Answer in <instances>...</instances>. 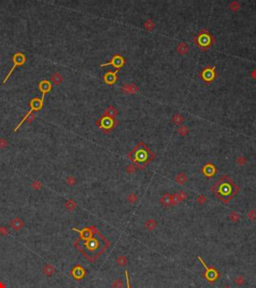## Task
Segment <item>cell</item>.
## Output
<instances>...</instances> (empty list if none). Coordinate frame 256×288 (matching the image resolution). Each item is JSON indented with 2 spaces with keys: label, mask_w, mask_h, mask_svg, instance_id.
I'll return each mask as SVG.
<instances>
[{
  "label": "cell",
  "mask_w": 256,
  "mask_h": 288,
  "mask_svg": "<svg viewBox=\"0 0 256 288\" xmlns=\"http://www.w3.org/2000/svg\"><path fill=\"white\" fill-rule=\"evenodd\" d=\"M73 230L79 233V238L75 241L74 246L91 262H94L109 246V241L94 226L86 227L82 230L73 228Z\"/></svg>",
  "instance_id": "1"
},
{
  "label": "cell",
  "mask_w": 256,
  "mask_h": 288,
  "mask_svg": "<svg viewBox=\"0 0 256 288\" xmlns=\"http://www.w3.org/2000/svg\"><path fill=\"white\" fill-rule=\"evenodd\" d=\"M211 191L223 202H229L239 191V187L235 184L228 176L224 175L218 179L211 187Z\"/></svg>",
  "instance_id": "2"
},
{
  "label": "cell",
  "mask_w": 256,
  "mask_h": 288,
  "mask_svg": "<svg viewBox=\"0 0 256 288\" xmlns=\"http://www.w3.org/2000/svg\"><path fill=\"white\" fill-rule=\"evenodd\" d=\"M154 153L150 150L144 142H139L130 152L128 153V158L132 161L136 168L144 169L154 158Z\"/></svg>",
  "instance_id": "3"
},
{
  "label": "cell",
  "mask_w": 256,
  "mask_h": 288,
  "mask_svg": "<svg viewBox=\"0 0 256 288\" xmlns=\"http://www.w3.org/2000/svg\"><path fill=\"white\" fill-rule=\"evenodd\" d=\"M194 43L196 45H198L200 48H202V49L207 50V48L210 47L211 44L213 43V37L211 36V34L206 29H203L194 38Z\"/></svg>",
  "instance_id": "4"
},
{
  "label": "cell",
  "mask_w": 256,
  "mask_h": 288,
  "mask_svg": "<svg viewBox=\"0 0 256 288\" xmlns=\"http://www.w3.org/2000/svg\"><path fill=\"white\" fill-rule=\"evenodd\" d=\"M45 92H42V97H41V99H39V98H34V99H32L31 101H30V110L26 113V115L24 116V117L22 118V120L21 121L19 122V124L16 126L15 127V129H14V131L16 132L17 130H18L19 128H20V126H21L22 124H23V122L24 121H26L27 120V118L29 117L30 115L32 114V112L33 111H38V110H40V109L42 108V106H43V100H44V96H45Z\"/></svg>",
  "instance_id": "5"
},
{
  "label": "cell",
  "mask_w": 256,
  "mask_h": 288,
  "mask_svg": "<svg viewBox=\"0 0 256 288\" xmlns=\"http://www.w3.org/2000/svg\"><path fill=\"white\" fill-rule=\"evenodd\" d=\"M96 124L99 126V127L103 130L105 133H109L112 129L115 127L116 121H115L114 118H111V117H108V116L102 115V117L96 122Z\"/></svg>",
  "instance_id": "6"
},
{
  "label": "cell",
  "mask_w": 256,
  "mask_h": 288,
  "mask_svg": "<svg viewBox=\"0 0 256 288\" xmlns=\"http://www.w3.org/2000/svg\"><path fill=\"white\" fill-rule=\"evenodd\" d=\"M217 74L215 71V66H207L206 68L200 72V77L202 78V80L206 83H210L212 82L215 78H216Z\"/></svg>",
  "instance_id": "7"
},
{
  "label": "cell",
  "mask_w": 256,
  "mask_h": 288,
  "mask_svg": "<svg viewBox=\"0 0 256 288\" xmlns=\"http://www.w3.org/2000/svg\"><path fill=\"white\" fill-rule=\"evenodd\" d=\"M25 61H26V57H25L24 54H23V53H20V52L16 53L15 55L13 56V66H12L11 69H10V71L8 72L7 76L5 77V79H4V81H3V83H5V82L8 80V78L10 77V75L12 74V72L14 71L15 68L18 67V66H21V65H23V64L25 63Z\"/></svg>",
  "instance_id": "8"
},
{
  "label": "cell",
  "mask_w": 256,
  "mask_h": 288,
  "mask_svg": "<svg viewBox=\"0 0 256 288\" xmlns=\"http://www.w3.org/2000/svg\"><path fill=\"white\" fill-rule=\"evenodd\" d=\"M198 259L200 260V262L202 263V265L206 268V273H205V275H204L205 276V278L209 281V282H214V281L219 277V273H218V271L212 266H210V267L207 266V264L203 261V259L201 258L200 256H198Z\"/></svg>",
  "instance_id": "9"
},
{
  "label": "cell",
  "mask_w": 256,
  "mask_h": 288,
  "mask_svg": "<svg viewBox=\"0 0 256 288\" xmlns=\"http://www.w3.org/2000/svg\"><path fill=\"white\" fill-rule=\"evenodd\" d=\"M187 197H188V195H187L186 192H184V191H179V192H176V193H174V194H171L172 206L177 205L182 201H185L187 199Z\"/></svg>",
  "instance_id": "10"
},
{
  "label": "cell",
  "mask_w": 256,
  "mask_h": 288,
  "mask_svg": "<svg viewBox=\"0 0 256 288\" xmlns=\"http://www.w3.org/2000/svg\"><path fill=\"white\" fill-rule=\"evenodd\" d=\"M124 64V59L122 58L120 55H114L113 58L111 59L110 62H108L106 64H101V66H105V65H112V66H114L116 68V70H118L119 68L123 66Z\"/></svg>",
  "instance_id": "11"
},
{
  "label": "cell",
  "mask_w": 256,
  "mask_h": 288,
  "mask_svg": "<svg viewBox=\"0 0 256 288\" xmlns=\"http://www.w3.org/2000/svg\"><path fill=\"white\" fill-rule=\"evenodd\" d=\"M85 274H86V272H85V269L83 268L82 266H80V265H75L72 268V270H71V275H72L74 278L77 279V280L82 279L83 277L85 276Z\"/></svg>",
  "instance_id": "12"
},
{
  "label": "cell",
  "mask_w": 256,
  "mask_h": 288,
  "mask_svg": "<svg viewBox=\"0 0 256 288\" xmlns=\"http://www.w3.org/2000/svg\"><path fill=\"white\" fill-rule=\"evenodd\" d=\"M202 173L208 178L212 177L215 175V173H216V167H215V165L212 163H207L202 167Z\"/></svg>",
  "instance_id": "13"
},
{
  "label": "cell",
  "mask_w": 256,
  "mask_h": 288,
  "mask_svg": "<svg viewBox=\"0 0 256 288\" xmlns=\"http://www.w3.org/2000/svg\"><path fill=\"white\" fill-rule=\"evenodd\" d=\"M121 90H122V92H124V93H126V94H131V93H135V92H137L138 87L133 83H127V84H124L123 86L121 87Z\"/></svg>",
  "instance_id": "14"
},
{
  "label": "cell",
  "mask_w": 256,
  "mask_h": 288,
  "mask_svg": "<svg viewBox=\"0 0 256 288\" xmlns=\"http://www.w3.org/2000/svg\"><path fill=\"white\" fill-rule=\"evenodd\" d=\"M103 79H104V81L106 82L107 84H109V85L114 84L115 82H116V80H117V75H116V71H115V72H111V71L107 72V73L104 75Z\"/></svg>",
  "instance_id": "15"
},
{
  "label": "cell",
  "mask_w": 256,
  "mask_h": 288,
  "mask_svg": "<svg viewBox=\"0 0 256 288\" xmlns=\"http://www.w3.org/2000/svg\"><path fill=\"white\" fill-rule=\"evenodd\" d=\"M160 203L166 208H170L172 206L171 203V194L170 193H165L163 196L160 198Z\"/></svg>",
  "instance_id": "16"
},
{
  "label": "cell",
  "mask_w": 256,
  "mask_h": 288,
  "mask_svg": "<svg viewBox=\"0 0 256 288\" xmlns=\"http://www.w3.org/2000/svg\"><path fill=\"white\" fill-rule=\"evenodd\" d=\"M23 225H24V223H23V221L19 217H15L13 220H11V222H10V226H11V228H13L16 231L20 230V229L23 227Z\"/></svg>",
  "instance_id": "17"
},
{
  "label": "cell",
  "mask_w": 256,
  "mask_h": 288,
  "mask_svg": "<svg viewBox=\"0 0 256 288\" xmlns=\"http://www.w3.org/2000/svg\"><path fill=\"white\" fill-rule=\"evenodd\" d=\"M50 80L54 85H60L63 82L64 78L59 72H54V73L52 74V76H51V78H50Z\"/></svg>",
  "instance_id": "18"
},
{
  "label": "cell",
  "mask_w": 256,
  "mask_h": 288,
  "mask_svg": "<svg viewBox=\"0 0 256 288\" xmlns=\"http://www.w3.org/2000/svg\"><path fill=\"white\" fill-rule=\"evenodd\" d=\"M51 88H52V85H51V83L48 80H43L39 83V89L41 92L47 93V92H49L51 90Z\"/></svg>",
  "instance_id": "19"
},
{
  "label": "cell",
  "mask_w": 256,
  "mask_h": 288,
  "mask_svg": "<svg viewBox=\"0 0 256 288\" xmlns=\"http://www.w3.org/2000/svg\"><path fill=\"white\" fill-rule=\"evenodd\" d=\"M42 272L44 275L46 276H52L53 274L55 273V267H54L52 264H46V265L43 267Z\"/></svg>",
  "instance_id": "20"
},
{
  "label": "cell",
  "mask_w": 256,
  "mask_h": 288,
  "mask_svg": "<svg viewBox=\"0 0 256 288\" xmlns=\"http://www.w3.org/2000/svg\"><path fill=\"white\" fill-rule=\"evenodd\" d=\"M187 180H188V177L184 172H179L175 176V182L180 185H184L187 182Z\"/></svg>",
  "instance_id": "21"
},
{
  "label": "cell",
  "mask_w": 256,
  "mask_h": 288,
  "mask_svg": "<svg viewBox=\"0 0 256 288\" xmlns=\"http://www.w3.org/2000/svg\"><path fill=\"white\" fill-rule=\"evenodd\" d=\"M117 110L113 107V106H108V107L105 109V111L103 113L104 116H108V117H111V118H115V116L117 115Z\"/></svg>",
  "instance_id": "22"
},
{
  "label": "cell",
  "mask_w": 256,
  "mask_h": 288,
  "mask_svg": "<svg viewBox=\"0 0 256 288\" xmlns=\"http://www.w3.org/2000/svg\"><path fill=\"white\" fill-rule=\"evenodd\" d=\"M145 228L147 229L149 231H153L154 229L157 227V222L154 220V219H147V220L145 221Z\"/></svg>",
  "instance_id": "23"
},
{
  "label": "cell",
  "mask_w": 256,
  "mask_h": 288,
  "mask_svg": "<svg viewBox=\"0 0 256 288\" xmlns=\"http://www.w3.org/2000/svg\"><path fill=\"white\" fill-rule=\"evenodd\" d=\"M177 51H178L180 54L184 55V54H186L189 51V48H188V46H187L185 43L180 42L178 45H177Z\"/></svg>",
  "instance_id": "24"
},
{
  "label": "cell",
  "mask_w": 256,
  "mask_h": 288,
  "mask_svg": "<svg viewBox=\"0 0 256 288\" xmlns=\"http://www.w3.org/2000/svg\"><path fill=\"white\" fill-rule=\"evenodd\" d=\"M172 121L175 123L176 125H179V126H180V125H181L182 123L184 122V118H183L182 115H180V114H178V113H176V114L173 115Z\"/></svg>",
  "instance_id": "25"
},
{
  "label": "cell",
  "mask_w": 256,
  "mask_h": 288,
  "mask_svg": "<svg viewBox=\"0 0 256 288\" xmlns=\"http://www.w3.org/2000/svg\"><path fill=\"white\" fill-rule=\"evenodd\" d=\"M76 206H77L76 202H75L74 200H72V199L67 200L66 203H65V207L67 208V210H69V211L74 210V209L76 208Z\"/></svg>",
  "instance_id": "26"
},
{
  "label": "cell",
  "mask_w": 256,
  "mask_h": 288,
  "mask_svg": "<svg viewBox=\"0 0 256 288\" xmlns=\"http://www.w3.org/2000/svg\"><path fill=\"white\" fill-rule=\"evenodd\" d=\"M116 262H117V264L119 266H125L126 264H127V262H128V259H127V257H126V256L120 255V256H118L117 259H116Z\"/></svg>",
  "instance_id": "27"
},
{
  "label": "cell",
  "mask_w": 256,
  "mask_h": 288,
  "mask_svg": "<svg viewBox=\"0 0 256 288\" xmlns=\"http://www.w3.org/2000/svg\"><path fill=\"white\" fill-rule=\"evenodd\" d=\"M233 282L236 284L237 286H242L244 284V282H245V279H244V277L242 275H238L236 277H234Z\"/></svg>",
  "instance_id": "28"
},
{
  "label": "cell",
  "mask_w": 256,
  "mask_h": 288,
  "mask_svg": "<svg viewBox=\"0 0 256 288\" xmlns=\"http://www.w3.org/2000/svg\"><path fill=\"white\" fill-rule=\"evenodd\" d=\"M189 133V129L184 125H180L178 128V134L181 136H186Z\"/></svg>",
  "instance_id": "29"
},
{
  "label": "cell",
  "mask_w": 256,
  "mask_h": 288,
  "mask_svg": "<svg viewBox=\"0 0 256 288\" xmlns=\"http://www.w3.org/2000/svg\"><path fill=\"white\" fill-rule=\"evenodd\" d=\"M144 27H145L146 29L148 30V31H151V30L154 29L155 25H154V23L152 22V20L148 19V20H146V21H145V23H144Z\"/></svg>",
  "instance_id": "30"
},
{
  "label": "cell",
  "mask_w": 256,
  "mask_h": 288,
  "mask_svg": "<svg viewBox=\"0 0 256 288\" xmlns=\"http://www.w3.org/2000/svg\"><path fill=\"white\" fill-rule=\"evenodd\" d=\"M229 218H230V220H231L232 222H237V221H239L240 215H239V213H237L236 211H233V212H231Z\"/></svg>",
  "instance_id": "31"
},
{
  "label": "cell",
  "mask_w": 256,
  "mask_h": 288,
  "mask_svg": "<svg viewBox=\"0 0 256 288\" xmlns=\"http://www.w3.org/2000/svg\"><path fill=\"white\" fill-rule=\"evenodd\" d=\"M66 183L69 185V186H73V185H75L76 184V178H75L74 176H72V175H69V176H67L66 177Z\"/></svg>",
  "instance_id": "32"
},
{
  "label": "cell",
  "mask_w": 256,
  "mask_h": 288,
  "mask_svg": "<svg viewBox=\"0 0 256 288\" xmlns=\"http://www.w3.org/2000/svg\"><path fill=\"white\" fill-rule=\"evenodd\" d=\"M247 218L251 221H255L256 220V210H254V209L249 210L248 213H247Z\"/></svg>",
  "instance_id": "33"
},
{
  "label": "cell",
  "mask_w": 256,
  "mask_h": 288,
  "mask_svg": "<svg viewBox=\"0 0 256 288\" xmlns=\"http://www.w3.org/2000/svg\"><path fill=\"white\" fill-rule=\"evenodd\" d=\"M229 7L232 11H238V10L240 9V4H239V2H237V1H232L230 3Z\"/></svg>",
  "instance_id": "34"
},
{
  "label": "cell",
  "mask_w": 256,
  "mask_h": 288,
  "mask_svg": "<svg viewBox=\"0 0 256 288\" xmlns=\"http://www.w3.org/2000/svg\"><path fill=\"white\" fill-rule=\"evenodd\" d=\"M112 288H123V282H122V280L119 278L114 280L113 283H112Z\"/></svg>",
  "instance_id": "35"
},
{
  "label": "cell",
  "mask_w": 256,
  "mask_h": 288,
  "mask_svg": "<svg viewBox=\"0 0 256 288\" xmlns=\"http://www.w3.org/2000/svg\"><path fill=\"white\" fill-rule=\"evenodd\" d=\"M246 162H247V160H246V157H244V156H238L237 158H236V163L238 164V165H240V166H243L244 164H246Z\"/></svg>",
  "instance_id": "36"
},
{
  "label": "cell",
  "mask_w": 256,
  "mask_h": 288,
  "mask_svg": "<svg viewBox=\"0 0 256 288\" xmlns=\"http://www.w3.org/2000/svg\"><path fill=\"white\" fill-rule=\"evenodd\" d=\"M136 169H137V168H136V166L134 165V164H129V165L126 166L125 170H126V172H127L128 174H133L136 171Z\"/></svg>",
  "instance_id": "37"
},
{
  "label": "cell",
  "mask_w": 256,
  "mask_h": 288,
  "mask_svg": "<svg viewBox=\"0 0 256 288\" xmlns=\"http://www.w3.org/2000/svg\"><path fill=\"white\" fill-rule=\"evenodd\" d=\"M31 187L33 188L34 190H40L42 188V184H41L40 181L35 180V181H33V182L31 183Z\"/></svg>",
  "instance_id": "38"
},
{
  "label": "cell",
  "mask_w": 256,
  "mask_h": 288,
  "mask_svg": "<svg viewBox=\"0 0 256 288\" xmlns=\"http://www.w3.org/2000/svg\"><path fill=\"white\" fill-rule=\"evenodd\" d=\"M137 201V196L135 193H130L128 195V202L129 203H135Z\"/></svg>",
  "instance_id": "39"
},
{
  "label": "cell",
  "mask_w": 256,
  "mask_h": 288,
  "mask_svg": "<svg viewBox=\"0 0 256 288\" xmlns=\"http://www.w3.org/2000/svg\"><path fill=\"white\" fill-rule=\"evenodd\" d=\"M206 200H207V198H206V196L205 195H203V194H201V195H199L198 197H197V202H198L199 204H201V205H203L204 203L206 202Z\"/></svg>",
  "instance_id": "40"
},
{
  "label": "cell",
  "mask_w": 256,
  "mask_h": 288,
  "mask_svg": "<svg viewBox=\"0 0 256 288\" xmlns=\"http://www.w3.org/2000/svg\"><path fill=\"white\" fill-rule=\"evenodd\" d=\"M8 145V141L5 138H0V149H4L5 147H7Z\"/></svg>",
  "instance_id": "41"
},
{
  "label": "cell",
  "mask_w": 256,
  "mask_h": 288,
  "mask_svg": "<svg viewBox=\"0 0 256 288\" xmlns=\"http://www.w3.org/2000/svg\"><path fill=\"white\" fill-rule=\"evenodd\" d=\"M0 234L1 235H7L8 234V230L6 227H2L1 228V231H0Z\"/></svg>",
  "instance_id": "42"
},
{
  "label": "cell",
  "mask_w": 256,
  "mask_h": 288,
  "mask_svg": "<svg viewBox=\"0 0 256 288\" xmlns=\"http://www.w3.org/2000/svg\"><path fill=\"white\" fill-rule=\"evenodd\" d=\"M35 118H36V116H35V115H33V114H32V115H30V116H29V117H28V118H27V119H28V122H29V123H31V122H32V121H33V120H34V119H35Z\"/></svg>",
  "instance_id": "43"
},
{
  "label": "cell",
  "mask_w": 256,
  "mask_h": 288,
  "mask_svg": "<svg viewBox=\"0 0 256 288\" xmlns=\"http://www.w3.org/2000/svg\"><path fill=\"white\" fill-rule=\"evenodd\" d=\"M251 76H252V78H254V79L256 80V68H255V69H254L253 71H252Z\"/></svg>",
  "instance_id": "44"
},
{
  "label": "cell",
  "mask_w": 256,
  "mask_h": 288,
  "mask_svg": "<svg viewBox=\"0 0 256 288\" xmlns=\"http://www.w3.org/2000/svg\"><path fill=\"white\" fill-rule=\"evenodd\" d=\"M126 273V279H127V288H130V285H129V281H128V273H127V271H125Z\"/></svg>",
  "instance_id": "45"
},
{
  "label": "cell",
  "mask_w": 256,
  "mask_h": 288,
  "mask_svg": "<svg viewBox=\"0 0 256 288\" xmlns=\"http://www.w3.org/2000/svg\"><path fill=\"white\" fill-rule=\"evenodd\" d=\"M0 288H5V285L2 282H0Z\"/></svg>",
  "instance_id": "46"
},
{
  "label": "cell",
  "mask_w": 256,
  "mask_h": 288,
  "mask_svg": "<svg viewBox=\"0 0 256 288\" xmlns=\"http://www.w3.org/2000/svg\"><path fill=\"white\" fill-rule=\"evenodd\" d=\"M223 288H231V287H230L229 285H225V286H224Z\"/></svg>",
  "instance_id": "47"
},
{
  "label": "cell",
  "mask_w": 256,
  "mask_h": 288,
  "mask_svg": "<svg viewBox=\"0 0 256 288\" xmlns=\"http://www.w3.org/2000/svg\"><path fill=\"white\" fill-rule=\"evenodd\" d=\"M1 228H2V226H0V231H1Z\"/></svg>",
  "instance_id": "48"
}]
</instances>
